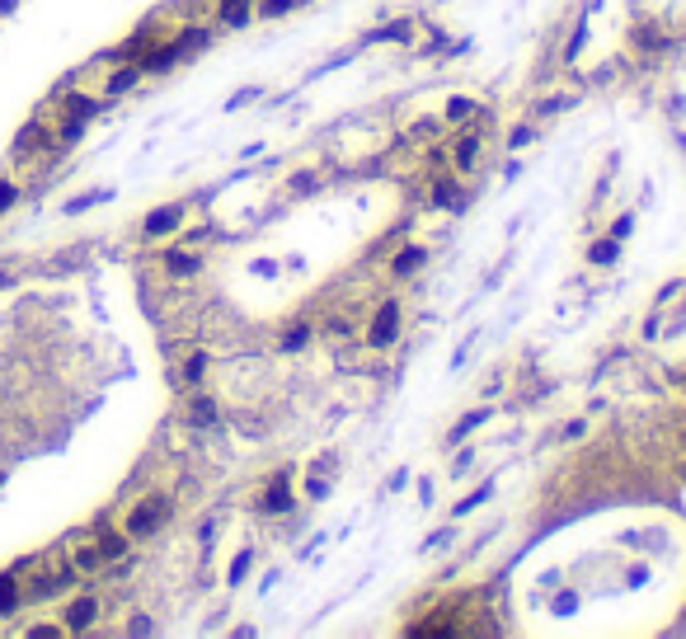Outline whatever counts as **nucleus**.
<instances>
[{"label": "nucleus", "instance_id": "nucleus-1", "mask_svg": "<svg viewBox=\"0 0 686 639\" xmlns=\"http://www.w3.org/2000/svg\"><path fill=\"white\" fill-rule=\"evenodd\" d=\"M165 517H170V499H146L137 513L127 517V531H132V536H151Z\"/></svg>", "mask_w": 686, "mask_h": 639}, {"label": "nucleus", "instance_id": "nucleus-2", "mask_svg": "<svg viewBox=\"0 0 686 639\" xmlns=\"http://www.w3.org/2000/svg\"><path fill=\"white\" fill-rule=\"evenodd\" d=\"M395 334H400V306H395V301H386V306L376 311L372 329H367V339H372V348H386Z\"/></svg>", "mask_w": 686, "mask_h": 639}, {"label": "nucleus", "instance_id": "nucleus-3", "mask_svg": "<svg viewBox=\"0 0 686 639\" xmlns=\"http://www.w3.org/2000/svg\"><path fill=\"white\" fill-rule=\"evenodd\" d=\"M179 221H184V207H160V212L146 217V235H165V231H174Z\"/></svg>", "mask_w": 686, "mask_h": 639}, {"label": "nucleus", "instance_id": "nucleus-4", "mask_svg": "<svg viewBox=\"0 0 686 639\" xmlns=\"http://www.w3.org/2000/svg\"><path fill=\"white\" fill-rule=\"evenodd\" d=\"M259 508H264V513H287V508H292V494H287V480H278V484H273V489H268V494H264V503H259Z\"/></svg>", "mask_w": 686, "mask_h": 639}, {"label": "nucleus", "instance_id": "nucleus-5", "mask_svg": "<svg viewBox=\"0 0 686 639\" xmlns=\"http://www.w3.org/2000/svg\"><path fill=\"white\" fill-rule=\"evenodd\" d=\"M94 611H99V607H94L90 597H80L76 607L66 611V630H85V625H90V621H94Z\"/></svg>", "mask_w": 686, "mask_h": 639}, {"label": "nucleus", "instance_id": "nucleus-6", "mask_svg": "<svg viewBox=\"0 0 686 639\" xmlns=\"http://www.w3.org/2000/svg\"><path fill=\"white\" fill-rule=\"evenodd\" d=\"M221 19L226 24H245L250 19V0H221Z\"/></svg>", "mask_w": 686, "mask_h": 639}, {"label": "nucleus", "instance_id": "nucleus-7", "mask_svg": "<svg viewBox=\"0 0 686 639\" xmlns=\"http://www.w3.org/2000/svg\"><path fill=\"white\" fill-rule=\"evenodd\" d=\"M179 62V47H156V52H151V57H146V71H165V66H174Z\"/></svg>", "mask_w": 686, "mask_h": 639}, {"label": "nucleus", "instance_id": "nucleus-8", "mask_svg": "<svg viewBox=\"0 0 686 639\" xmlns=\"http://www.w3.org/2000/svg\"><path fill=\"white\" fill-rule=\"evenodd\" d=\"M423 259H428L423 250H405L400 259H395V278H409V273H414V268H419Z\"/></svg>", "mask_w": 686, "mask_h": 639}, {"label": "nucleus", "instance_id": "nucleus-9", "mask_svg": "<svg viewBox=\"0 0 686 639\" xmlns=\"http://www.w3.org/2000/svg\"><path fill=\"white\" fill-rule=\"evenodd\" d=\"M484 419H489V409H475V414H466V419H461V423L452 428V442H461V437H466L470 428H480Z\"/></svg>", "mask_w": 686, "mask_h": 639}, {"label": "nucleus", "instance_id": "nucleus-10", "mask_svg": "<svg viewBox=\"0 0 686 639\" xmlns=\"http://www.w3.org/2000/svg\"><path fill=\"white\" fill-rule=\"evenodd\" d=\"M174 47H179V57H188L193 47H207V33H203V29H188V33H184V38H179V43H174Z\"/></svg>", "mask_w": 686, "mask_h": 639}, {"label": "nucleus", "instance_id": "nucleus-11", "mask_svg": "<svg viewBox=\"0 0 686 639\" xmlns=\"http://www.w3.org/2000/svg\"><path fill=\"white\" fill-rule=\"evenodd\" d=\"M132 85H137V71L127 66V71H118V76L109 80V94H127V90H132Z\"/></svg>", "mask_w": 686, "mask_h": 639}, {"label": "nucleus", "instance_id": "nucleus-12", "mask_svg": "<svg viewBox=\"0 0 686 639\" xmlns=\"http://www.w3.org/2000/svg\"><path fill=\"white\" fill-rule=\"evenodd\" d=\"M475 156H480V137H466L461 146H456V165H470Z\"/></svg>", "mask_w": 686, "mask_h": 639}, {"label": "nucleus", "instance_id": "nucleus-13", "mask_svg": "<svg viewBox=\"0 0 686 639\" xmlns=\"http://www.w3.org/2000/svg\"><path fill=\"white\" fill-rule=\"evenodd\" d=\"M123 550H127L123 536H104V541H99V555H104V560H118Z\"/></svg>", "mask_w": 686, "mask_h": 639}, {"label": "nucleus", "instance_id": "nucleus-14", "mask_svg": "<svg viewBox=\"0 0 686 639\" xmlns=\"http://www.w3.org/2000/svg\"><path fill=\"white\" fill-rule=\"evenodd\" d=\"M19 602V593H15V578H0V611H10Z\"/></svg>", "mask_w": 686, "mask_h": 639}, {"label": "nucleus", "instance_id": "nucleus-15", "mask_svg": "<svg viewBox=\"0 0 686 639\" xmlns=\"http://www.w3.org/2000/svg\"><path fill=\"white\" fill-rule=\"evenodd\" d=\"M447 118H456V123H461V118H475V104H470V99H452V104H447Z\"/></svg>", "mask_w": 686, "mask_h": 639}, {"label": "nucleus", "instance_id": "nucleus-16", "mask_svg": "<svg viewBox=\"0 0 686 639\" xmlns=\"http://www.w3.org/2000/svg\"><path fill=\"white\" fill-rule=\"evenodd\" d=\"M193 419L212 423V419H217V405H212V400H193Z\"/></svg>", "mask_w": 686, "mask_h": 639}, {"label": "nucleus", "instance_id": "nucleus-17", "mask_svg": "<svg viewBox=\"0 0 686 639\" xmlns=\"http://www.w3.org/2000/svg\"><path fill=\"white\" fill-rule=\"evenodd\" d=\"M616 259V240H602V245H593V264H611Z\"/></svg>", "mask_w": 686, "mask_h": 639}, {"label": "nucleus", "instance_id": "nucleus-18", "mask_svg": "<svg viewBox=\"0 0 686 639\" xmlns=\"http://www.w3.org/2000/svg\"><path fill=\"white\" fill-rule=\"evenodd\" d=\"M203 372H207V358L193 353V358H188V381H203Z\"/></svg>", "mask_w": 686, "mask_h": 639}, {"label": "nucleus", "instance_id": "nucleus-19", "mask_svg": "<svg viewBox=\"0 0 686 639\" xmlns=\"http://www.w3.org/2000/svg\"><path fill=\"white\" fill-rule=\"evenodd\" d=\"M306 334H311V329H306V325H297V329H292V334H287V343H282V348H287V353H297L301 343H306Z\"/></svg>", "mask_w": 686, "mask_h": 639}, {"label": "nucleus", "instance_id": "nucleus-20", "mask_svg": "<svg viewBox=\"0 0 686 639\" xmlns=\"http://www.w3.org/2000/svg\"><path fill=\"white\" fill-rule=\"evenodd\" d=\"M170 268H174V273H193V268H198V259H188V254H170Z\"/></svg>", "mask_w": 686, "mask_h": 639}, {"label": "nucleus", "instance_id": "nucleus-21", "mask_svg": "<svg viewBox=\"0 0 686 639\" xmlns=\"http://www.w3.org/2000/svg\"><path fill=\"white\" fill-rule=\"evenodd\" d=\"M437 203H442V207H461V203H456V188L452 184H437Z\"/></svg>", "mask_w": 686, "mask_h": 639}, {"label": "nucleus", "instance_id": "nucleus-22", "mask_svg": "<svg viewBox=\"0 0 686 639\" xmlns=\"http://www.w3.org/2000/svg\"><path fill=\"white\" fill-rule=\"evenodd\" d=\"M245 574H250V550H245V555H240V560L231 564V578H235V583H240Z\"/></svg>", "mask_w": 686, "mask_h": 639}, {"label": "nucleus", "instance_id": "nucleus-23", "mask_svg": "<svg viewBox=\"0 0 686 639\" xmlns=\"http://www.w3.org/2000/svg\"><path fill=\"white\" fill-rule=\"evenodd\" d=\"M71 113H76V118H90V113H94V104H90V99H80V94H76V99H71Z\"/></svg>", "mask_w": 686, "mask_h": 639}, {"label": "nucleus", "instance_id": "nucleus-24", "mask_svg": "<svg viewBox=\"0 0 686 639\" xmlns=\"http://www.w3.org/2000/svg\"><path fill=\"white\" fill-rule=\"evenodd\" d=\"M282 10H292V0H264V15H273V19H278Z\"/></svg>", "mask_w": 686, "mask_h": 639}, {"label": "nucleus", "instance_id": "nucleus-25", "mask_svg": "<svg viewBox=\"0 0 686 639\" xmlns=\"http://www.w3.org/2000/svg\"><path fill=\"white\" fill-rule=\"evenodd\" d=\"M10 203H15V188H10V184H0V212H5Z\"/></svg>", "mask_w": 686, "mask_h": 639}]
</instances>
